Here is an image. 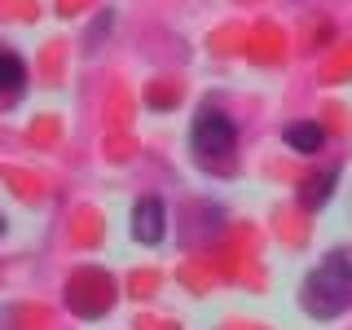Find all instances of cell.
Listing matches in <instances>:
<instances>
[{"instance_id":"7","label":"cell","mask_w":352,"mask_h":330,"mask_svg":"<svg viewBox=\"0 0 352 330\" xmlns=\"http://www.w3.org/2000/svg\"><path fill=\"white\" fill-rule=\"evenodd\" d=\"M5 229H9V220H5V216H0V238H5Z\"/></svg>"},{"instance_id":"1","label":"cell","mask_w":352,"mask_h":330,"mask_svg":"<svg viewBox=\"0 0 352 330\" xmlns=\"http://www.w3.org/2000/svg\"><path fill=\"white\" fill-rule=\"evenodd\" d=\"M300 308L317 322H335L352 308V251L335 247L317 260V269L300 286Z\"/></svg>"},{"instance_id":"2","label":"cell","mask_w":352,"mask_h":330,"mask_svg":"<svg viewBox=\"0 0 352 330\" xmlns=\"http://www.w3.org/2000/svg\"><path fill=\"white\" fill-rule=\"evenodd\" d=\"M238 146V128L220 106H198L194 124H190V150L198 154V163H229V154Z\"/></svg>"},{"instance_id":"4","label":"cell","mask_w":352,"mask_h":330,"mask_svg":"<svg viewBox=\"0 0 352 330\" xmlns=\"http://www.w3.org/2000/svg\"><path fill=\"white\" fill-rule=\"evenodd\" d=\"M27 93V62L14 49H0V110L14 106Z\"/></svg>"},{"instance_id":"6","label":"cell","mask_w":352,"mask_h":330,"mask_svg":"<svg viewBox=\"0 0 352 330\" xmlns=\"http://www.w3.org/2000/svg\"><path fill=\"white\" fill-rule=\"evenodd\" d=\"M339 181V168H326L322 176H313V181L304 185V194H300V203L308 207V212H313V207H322L326 198H330V185Z\"/></svg>"},{"instance_id":"5","label":"cell","mask_w":352,"mask_h":330,"mask_svg":"<svg viewBox=\"0 0 352 330\" xmlns=\"http://www.w3.org/2000/svg\"><path fill=\"white\" fill-rule=\"evenodd\" d=\"M286 146H291L295 154H317L326 146V128L317 124H291L286 128Z\"/></svg>"},{"instance_id":"3","label":"cell","mask_w":352,"mask_h":330,"mask_svg":"<svg viewBox=\"0 0 352 330\" xmlns=\"http://www.w3.org/2000/svg\"><path fill=\"white\" fill-rule=\"evenodd\" d=\"M132 238L146 242V247H159L168 238V207H163V198H141L132 207Z\"/></svg>"}]
</instances>
